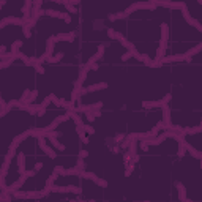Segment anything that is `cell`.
I'll return each mask as SVG.
<instances>
[{
  "label": "cell",
  "instance_id": "cell-46",
  "mask_svg": "<svg viewBox=\"0 0 202 202\" xmlns=\"http://www.w3.org/2000/svg\"><path fill=\"white\" fill-rule=\"evenodd\" d=\"M41 169H43V163H38V164H35V169H33V171L38 172V171H41Z\"/></svg>",
  "mask_w": 202,
  "mask_h": 202
},
{
  "label": "cell",
  "instance_id": "cell-37",
  "mask_svg": "<svg viewBox=\"0 0 202 202\" xmlns=\"http://www.w3.org/2000/svg\"><path fill=\"white\" fill-rule=\"evenodd\" d=\"M76 168H79L81 171H85V161H84V158H78V164H76Z\"/></svg>",
  "mask_w": 202,
  "mask_h": 202
},
{
  "label": "cell",
  "instance_id": "cell-26",
  "mask_svg": "<svg viewBox=\"0 0 202 202\" xmlns=\"http://www.w3.org/2000/svg\"><path fill=\"white\" fill-rule=\"evenodd\" d=\"M134 169H136V164H128V166L125 168V177H131V174L134 172Z\"/></svg>",
  "mask_w": 202,
  "mask_h": 202
},
{
  "label": "cell",
  "instance_id": "cell-24",
  "mask_svg": "<svg viewBox=\"0 0 202 202\" xmlns=\"http://www.w3.org/2000/svg\"><path fill=\"white\" fill-rule=\"evenodd\" d=\"M54 174H57V175H62V177H67V169L60 166V164H57L56 168H54Z\"/></svg>",
  "mask_w": 202,
  "mask_h": 202
},
{
  "label": "cell",
  "instance_id": "cell-48",
  "mask_svg": "<svg viewBox=\"0 0 202 202\" xmlns=\"http://www.w3.org/2000/svg\"><path fill=\"white\" fill-rule=\"evenodd\" d=\"M5 51H6V48L2 44V46H0V54H5Z\"/></svg>",
  "mask_w": 202,
  "mask_h": 202
},
{
  "label": "cell",
  "instance_id": "cell-18",
  "mask_svg": "<svg viewBox=\"0 0 202 202\" xmlns=\"http://www.w3.org/2000/svg\"><path fill=\"white\" fill-rule=\"evenodd\" d=\"M126 152L131 155V157H134V155H137V141H131L130 145H128Z\"/></svg>",
  "mask_w": 202,
  "mask_h": 202
},
{
  "label": "cell",
  "instance_id": "cell-47",
  "mask_svg": "<svg viewBox=\"0 0 202 202\" xmlns=\"http://www.w3.org/2000/svg\"><path fill=\"white\" fill-rule=\"evenodd\" d=\"M107 19H109V21H111V22H114V21H118L115 14H109V16H107Z\"/></svg>",
  "mask_w": 202,
  "mask_h": 202
},
{
  "label": "cell",
  "instance_id": "cell-23",
  "mask_svg": "<svg viewBox=\"0 0 202 202\" xmlns=\"http://www.w3.org/2000/svg\"><path fill=\"white\" fill-rule=\"evenodd\" d=\"M48 141H49V142H51V144H52L54 147H56L57 150H62V152L65 150V145H63V144H60V142H59V141L56 139V137H51V139H48Z\"/></svg>",
  "mask_w": 202,
  "mask_h": 202
},
{
  "label": "cell",
  "instance_id": "cell-33",
  "mask_svg": "<svg viewBox=\"0 0 202 202\" xmlns=\"http://www.w3.org/2000/svg\"><path fill=\"white\" fill-rule=\"evenodd\" d=\"M33 68H35V71L38 73V74H44V73H46L44 67H43V65H40V63H35V65H33Z\"/></svg>",
  "mask_w": 202,
  "mask_h": 202
},
{
  "label": "cell",
  "instance_id": "cell-5",
  "mask_svg": "<svg viewBox=\"0 0 202 202\" xmlns=\"http://www.w3.org/2000/svg\"><path fill=\"white\" fill-rule=\"evenodd\" d=\"M109 84L107 82H99V84H93V85H88L85 88L81 90V95H87V93H93V92H98V90H104L107 88Z\"/></svg>",
  "mask_w": 202,
  "mask_h": 202
},
{
  "label": "cell",
  "instance_id": "cell-29",
  "mask_svg": "<svg viewBox=\"0 0 202 202\" xmlns=\"http://www.w3.org/2000/svg\"><path fill=\"white\" fill-rule=\"evenodd\" d=\"M95 185H98L99 188H107V186H109V183H107V180L98 177V179H96V182H95Z\"/></svg>",
  "mask_w": 202,
  "mask_h": 202
},
{
  "label": "cell",
  "instance_id": "cell-43",
  "mask_svg": "<svg viewBox=\"0 0 202 202\" xmlns=\"http://www.w3.org/2000/svg\"><path fill=\"white\" fill-rule=\"evenodd\" d=\"M35 174H36L35 171H25V172H24V175H25L27 179H29V177H33V175H35Z\"/></svg>",
  "mask_w": 202,
  "mask_h": 202
},
{
  "label": "cell",
  "instance_id": "cell-7",
  "mask_svg": "<svg viewBox=\"0 0 202 202\" xmlns=\"http://www.w3.org/2000/svg\"><path fill=\"white\" fill-rule=\"evenodd\" d=\"M76 38V32H70V33H59L56 36H52V40L54 43H57V41H67V43H73Z\"/></svg>",
  "mask_w": 202,
  "mask_h": 202
},
{
  "label": "cell",
  "instance_id": "cell-35",
  "mask_svg": "<svg viewBox=\"0 0 202 202\" xmlns=\"http://www.w3.org/2000/svg\"><path fill=\"white\" fill-rule=\"evenodd\" d=\"M126 137V134H123V133H118V134H115V137H114V142H117V144H120L123 139Z\"/></svg>",
  "mask_w": 202,
  "mask_h": 202
},
{
  "label": "cell",
  "instance_id": "cell-51",
  "mask_svg": "<svg viewBox=\"0 0 202 202\" xmlns=\"http://www.w3.org/2000/svg\"><path fill=\"white\" fill-rule=\"evenodd\" d=\"M3 199H5V197H3V194L0 193V202H3Z\"/></svg>",
  "mask_w": 202,
  "mask_h": 202
},
{
  "label": "cell",
  "instance_id": "cell-14",
  "mask_svg": "<svg viewBox=\"0 0 202 202\" xmlns=\"http://www.w3.org/2000/svg\"><path fill=\"white\" fill-rule=\"evenodd\" d=\"M163 103H161V99L158 101H142V107L145 109H155V107H161Z\"/></svg>",
  "mask_w": 202,
  "mask_h": 202
},
{
  "label": "cell",
  "instance_id": "cell-45",
  "mask_svg": "<svg viewBox=\"0 0 202 202\" xmlns=\"http://www.w3.org/2000/svg\"><path fill=\"white\" fill-rule=\"evenodd\" d=\"M6 107V103L3 101V98H2V95H0V111H2V109H5Z\"/></svg>",
  "mask_w": 202,
  "mask_h": 202
},
{
  "label": "cell",
  "instance_id": "cell-25",
  "mask_svg": "<svg viewBox=\"0 0 202 202\" xmlns=\"http://www.w3.org/2000/svg\"><path fill=\"white\" fill-rule=\"evenodd\" d=\"M62 59H63V52H59L57 56H52V57H49V59L46 60V62H48V63H57V62H60Z\"/></svg>",
  "mask_w": 202,
  "mask_h": 202
},
{
  "label": "cell",
  "instance_id": "cell-15",
  "mask_svg": "<svg viewBox=\"0 0 202 202\" xmlns=\"http://www.w3.org/2000/svg\"><path fill=\"white\" fill-rule=\"evenodd\" d=\"M79 177H82V179H85V180H92V182H96V179H98V175L95 172H88V171H82L81 174H79Z\"/></svg>",
  "mask_w": 202,
  "mask_h": 202
},
{
  "label": "cell",
  "instance_id": "cell-2",
  "mask_svg": "<svg viewBox=\"0 0 202 202\" xmlns=\"http://www.w3.org/2000/svg\"><path fill=\"white\" fill-rule=\"evenodd\" d=\"M51 193H63V194H68V193H74V194H81L82 189L79 186H73V185H68V186H51L49 188Z\"/></svg>",
  "mask_w": 202,
  "mask_h": 202
},
{
  "label": "cell",
  "instance_id": "cell-53",
  "mask_svg": "<svg viewBox=\"0 0 202 202\" xmlns=\"http://www.w3.org/2000/svg\"><path fill=\"white\" fill-rule=\"evenodd\" d=\"M183 202H193L191 199H185V200H183Z\"/></svg>",
  "mask_w": 202,
  "mask_h": 202
},
{
  "label": "cell",
  "instance_id": "cell-40",
  "mask_svg": "<svg viewBox=\"0 0 202 202\" xmlns=\"http://www.w3.org/2000/svg\"><path fill=\"white\" fill-rule=\"evenodd\" d=\"M171 99H172V93H166V95L161 98V103H163V104H168Z\"/></svg>",
  "mask_w": 202,
  "mask_h": 202
},
{
  "label": "cell",
  "instance_id": "cell-6",
  "mask_svg": "<svg viewBox=\"0 0 202 202\" xmlns=\"http://www.w3.org/2000/svg\"><path fill=\"white\" fill-rule=\"evenodd\" d=\"M104 49H106V44H104V43H101V44L98 46V49H96V54H93V56H92V57L87 60L88 65H93V63H96L98 60L103 59V56H104Z\"/></svg>",
  "mask_w": 202,
  "mask_h": 202
},
{
  "label": "cell",
  "instance_id": "cell-39",
  "mask_svg": "<svg viewBox=\"0 0 202 202\" xmlns=\"http://www.w3.org/2000/svg\"><path fill=\"white\" fill-rule=\"evenodd\" d=\"M163 57H164V51H163L161 48H158V51H157V57H155V62H160Z\"/></svg>",
  "mask_w": 202,
  "mask_h": 202
},
{
  "label": "cell",
  "instance_id": "cell-22",
  "mask_svg": "<svg viewBox=\"0 0 202 202\" xmlns=\"http://www.w3.org/2000/svg\"><path fill=\"white\" fill-rule=\"evenodd\" d=\"M22 46V41L21 40H16V41H13V44H11V54H17L19 52V48Z\"/></svg>",
  "mask_w": 202,
  "mask_h": 202
},
{
  "label": "cell",
  "instance_id": "cell-50",
  "mask_svg": "<svg viewBox=\"0 0 202 202\" xmlns=\"http://www.w3.org/2000/svg\"><path fill=\"white\" fill-rule=\"evenodd\" d=\"M98 68H99V65H98V63H93V65H92V70H95V71H96Z\"/></svg>",
  "mask_w": 202,
  "mask_h": 202
},
{
  "label": "cell",
  "instance_id": "cell-27",
  "mask_svg": "<svg viewBox=\"0 0 202 202\" xmlns=\"http://www.w3.org/2000/svg\"><path fill=\"white\" fill-rule=\"evenodd\" d=\"M82 171L79 169V168H76V166H73V168H70V169H67V175H79Z\"/></svg>",
  "mask_w": 202,
  "mask_h": 202
},
{
  "label": "cell",
  "instance_id": "cell-17",
  "mask_svg": "<svg viewBox=\"0 0 202 202\" xmlns=\"http://www.w3.org/2000/svg\"><path fill=\"white\" fill-rule=\"evenodd\" d=\"M76 133H78V136H79V139L84 142V144H88V137L85 136V131H84V128L82 126H76Z\"/></svg>",
  "mask_w": 202,
  "mask_h": 202
},
{
  "label": "cell",
  "instance_id": "cell-11",
  "mask_svg": "<svg viewBox=\"0 0 202 202\" xmlns=\"http://www.w3.org/2000/svg\"><path fill=\"white\" fill-rule=\"evenodd\" d=\"M174 185H175V188H177V191H179V200L183 202V200L186 199V188L182 185V182H175Z\"/></svg>",
  "mask_w": 202,
  "mask_h": 202
},
{
  "label": "cell",
  "instance_id": "cell-8",
  "mask_svg": "<svg viewBox=\"0 0 202 202\" xmlns=\"http://www.w3.org/2000/svg\"><path fill=\"white\" fill-rule=\"evenodd\" d=\"M171 62H186V57H185V54H175V56L163 57L160 60L161 65H166V63H171Z\"/></svg>",
  "mask_w": 202,
  "mask_h": 202
},
{
  "label": "cell",
  "instance_id": "cell-52",
  "mask_svg": "<svg viewBox=\"0 0 202 202\" xmlns=\"http://www.w3.org/2000/svg\"><path fill=\"white\" fill-rule=\"evenodd\" d=\"M79 202H95L93 199H90V200H79Z\"/></svg>",
  "mask_w": 202,
  "mask_h": 202
},
{
  "label": "cell",
  "instance_id": "cell-12",
  "mask_svg": "<svg viewBox=\"0 0 202 202\" xmlns=\"http://www.w3.org/2000/svg\"><path fill=\"white\" fill-rule=\"evenodd\" d=\"M17 171H19V174L25 172V155L22 152L17 155Z\"/></svg>",
  "mask_w": 202,
  "mask_h": 202
},
{
  "label": "cell",
  "instance_id": "cell-31",
  "mask_svg": "<svg viewBox=\"0 0 202 202\" xmlns=\"http://www.w3.org/2000/svg\"><path fill=\"white\" fill-rule=\"evenodd\" d=\"M185 153H186L185 147H183V144H180V142H179V150H177V157H179V158H183V157H185Z\"/></svg>",
  "mask_w": 202,
  "mask_h": 202
},
{
  "label": "cell",
  "instance_id": "cell-30",
  "mask_svg": "<svg viewBox=\"0 0 202 202\" xmlns=\"http://www.w3.org/2000/svg\"><path fill=\"white\" fill-rule=\"evenodd\" d=\"M38 96V90H33L30 92V96H29V101H27V104H35V99Z\"/></svg>",
  "mask_w": 202,
  "mask_h": 202
},
{
  "label": "cell",
  "instance_id": "cell-32",
  "mask_svg": "<svg viewBox=\"0 0 202 202\" xmlns=\"http://www.w3.org/2000/svg\"><path fill=\"white\" fill-rule=\"evenodd\" d=\"M82 128H84V131H85L87 134H95V128L90 126L88 123H84V125H82Z\"/></svg>",
  "mask_w": 202,
  "mask_h": 202
},
{
  "label": "cell",
  "instance_id": "cell-38",
  "mask_svg": "<svg viewBox=\"0 0 202 202\" xmlns=\"http://www.w3.org/2000/svg\"><path fill=\"white\" fill-rule=\"evenodd\" d=\"M60 19H63V21H65L67 24H70V22H71V16H70L68 13H65V11H63V13L60 14Z\"/></svg>",
  "mask_w": 202,
  "mask_h": 202
},
{
  "label": "cell",
  "instance_id": "cell-28",
  "mask_svg": "<svg viewBox=\"0 0 202 202\" xmlns=\"http://www.w3.org/2000/svg\"><path fill=\"white\" fill-rule=\"evenodd\" d=\"M22 33H24L25 38H30V36H32V29L29 27V24H24L22 25Z\"/></svg>",
  "mask_w": 202,
  "mask_h": 202
},
{
  "label": "cell",
  "instance_id": "cell-42",
  "mask_svg": "<svg viewBox=\"0 0 202 202\" xmlns=\"http://www.w3.org/2000/svg\"><path fill=\"white\" fill-rule=\"evenodd\" d=\"M131 57H133V56H131V54H130V52H125V54H123V56H122V62H128V60H130Z\"/></svg>",
  "mask_w": 202,
  "mask_h": 202
},
{
  "label": "cell",
  "instance_id": "cell-49",
  "mask_svg": "<svg viewBox=\"0 0 202 202\" xmlns=\"http://www.w3.org/2000/svg\"><path fill=\"white\" fill-rule=\"evenodd\" d=\"M118 150H120V147H118V145H115L114 149H112V152H114V153H118Z\"/></svg>",
  "mask_w": 202,
  "mask_h": 202
},
{
  "label": "cell",
  "instance_id": "cell-1",
  "mask_svg": "<svg viewBox=\"0 0 202 202\" xmlns=\"http://www.w3.org/2000/svg\"><path fill=\"white\" fill-rule=\"evenodd\" d=\"M49 193H51L49 188L44 186V189H41V191H22V189H19V191H16L13 196L16 199H41V197H46Z\"/></svg>",
  "mask_w": 202,
  "mask_h": 202
},
{
  "label": "cell",
  "instance_id": "cell-20",
  "mask_svg": "<svg viewBox=\"0 0 202 202\" xmlns=\"http://www.w3.org/2000/svg\"><path fill=\"white\" fill-rule=\"evenodd\" d=\"M144 63H145V67H149V68H161V67H163L160 62H155V60H152V59H147Z\"/></svg>",
  "mask_w": 202,
  "mask_h": 202
},
{
  "label": "cell",
  "instance_id": "cell-19",
  "mask_svg": "<svg viewBox=\"0 0 202 202\" xmlns=\"http://www.w3.org/2000/svg\"><path fill=\"white\" fill-rule=\"evenodd\" d=\"M43 14H46V16H51V17H56V19H60V14H62V11H57V10H44L43 11Z\"/></svg>",
  "mask_w": 202,
  "mask_h": 202
},
{
  "label": "cell",
  "instance_id": "cell-16",
  "mask_svg": "<svg viewBox=\"0 0 202 202\" xmlns=\"http://www.w3.org/2000/svg\"><path fill=\"white\" fill-rule=\"evenodd\" d=\"M168 38H169V25L168 24H163L161 25V41L168 43Z\"/></svg>",
  "mask_w": 202,
  "mask_h": 202
},
{
  "label": "cell",
  "instance_id": "cell-34",
  "mask_svg": "<svg viewBox=\"0 0 202 202\" xmlns=\"http://www.w3.org/2000/svg\"><path fill=\"white\" fill-rule=\"evenodd\" d=\"M51 103H52V101H51V98H49V96H46V98H44V99L41 101V103H40V106H41L43 109H46V107H48V106H49Z\"/></svg>",
  "mask_w": 202,
  "mask_h": 202
},
{
  "label": "cell",
  "instance_id": "cell-10",
  "mask_svg": "<svg viewBox=\"0 0 202 202\" xmlns=\"http://www.w3.org/2000/svg\"><path fill=\"white\" fill-rule=\"evenodd\" d=\"M54 46H56V43H54L52 36L46 40V51H44V54H43V56L46 57V60H48L49 57H52V54H54Z\"/></svg>",
  "mask_w": 202,
  "mask_h": 202
},
{
  "label": "cell",
  "instance_id": "cell-54",
  "mask_svg": "<svg viewBox=\"0 0 202 202\" xmlns=\"http://www.w3.org/2000/svg\"><path fill=\"white\" fill-rule=\"evenodd\" d=\"M68 202H79V200H68Z\"/></svg>",
  "mask_w": 202,
  "mask_h": 202
},
{
  "label": "cell",
  "instance_id": "cell-3",
  "mask_svg": "<svg viewBox=\"0 0 202 202\" xmlns=\"http://www.w3.org/2000/svg\"><path fill=\"white\" fill-rule=\"evenodd\" d=\"M25 180H27V177L24 175V174H21V177L17 179L14 183H11L10 186H6L3 191H5V193H8V194H14V193H16V191H19V188H21V186L24 185V183H25Z\"/></svg>",
  "mask_w": 202,
  "mask_h": 202
},
{
  "label": "cell",
  "instance_id": "cell-9",
  "mask_svg": "<svg viewBox=\"0 0 202 202\" xmlns=\"http://www.w3.org/2000/svg\"><path fill=\"white\" fill-rule=\"evenodd\" d=\"M182 16H183V19H185L188 24H191V25H194L196 27V29L200 32L202 30V27H200V22L199 21H196L194 19V17H193L191 14H188V10H186V8H185V10H182Z\"/></svg>",
  "mask_w": 202,
  "mask_h": 202
},
{
  "label": "cell",
  "instance_id": "cell-13",
  "mask_svg": "<svg viewBox=\"0 0 202 202\" xmlns=\"http://www.w3.org/2000/svg\"><path fill=\"white\" fill-rule=\"evenodd\" d=\"M107 36H109L111 40H117V41H120V40H123V38H125V36H123L120 32L114 30L112 27H109V29H107Z\"/></svg>",
  "mask_w": 202,
  "mask_h": 202
},
{
  "label": "cell",
  "instance_id": "cell-41",
  "mask_svg": "<svg viewBox=\"0 0 202 202\" xmlns=\"http://www.w3.org/2000/svg\"><path fill=\"white\" fill-rule=\"evenodd\" d=\"M84 115H85V118H87L88 123H92V122L95 120V117H93V114H92V112H84Z\"/></svg>",
  "mask_w": 202,
  "mask_h": 202
},
{
  "label": "cell",
  "instance_id": "cell-21",
  "mask_svg": "<svg viewBox=\"0 0 202 202\" xmlns=\"http://www.w3.org/2000/svg\"><path fill=\"white\" fill-rule=\"evenodd\" d=\"M57 177H59V175H57V174H54V172H52V174H51V175H49L48 179H46V188H51V186L54 185V182H56V180H57Z\"/></svg>",
  "mask_w": 202,
  "mask_h": 202
},
{
  "label": "cell",
  "instance_id": "cell-4",
  "mask_svg": "<svg viewBox=\"0 0 202 202\" xmlns=\"http://www.w3.org/2000/svg\"><path fill=\"white\" fill-rule=\"evenodd\" d=\"M38 139V145H40V149L48 155V157L51 158V160H56L57 158V153H56V150H52L51 147H48L46 145V137H36Z\"/></svg>",
  "mask_w": 202,
  "mask_h": 202
},
{
  "label": "cell",
  "instance_id": "cell-44",
  "mask_svg": "<svg viewBox=\"0 0 202 202\" xmlns=\"http://www.w3.org/2000/svg\"><path fill=\"white\" fill-rule=\"evenodd\" d=\"M88 157V152L87 150H81L79 152V158H87Z\"/></svg>",
  "mask_w": 202,
  "mask_h": 202
},
{
  "label": "cell",
  "instance_id": "cell-36",
  "mask_svg": "<svg viewBox=\"0 0 202 202\" xmlns=\"http://www.w3.org/2000/svg\"><path fill=\"white\" fill-rule=\"evenodd\" d=\"M131 158H133V157H131V155L128 153V152L123 153V163H125V166H128V164L131 163Z\"/></svg>",
  "mask_w": 202,
  "mask_h": 202
}]
</instances>
